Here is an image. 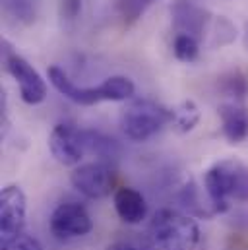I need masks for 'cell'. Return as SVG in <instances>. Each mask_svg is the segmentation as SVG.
<instances>
[{
  "label": "cell",
  "mask_w": 248,
  "mask_h": 250,
  "mask_svg": "<svg viewBox=\"0 0 248 250\" xmlns=\"http://www.w3.org/2000/svg\"><path fill=\"white\" fill-rule=\"evenodd\" d=\"M204 188L215 213H223L233 202H248V165L229 157L213 163L204 175Z\"/></svg>",
  "instance_id": "obj_1"
},
{
  "label": "cell",
  "mask_w": 248,
  "mask_h": 250,
  "mask_svg": "<svg viewBox=\"0 0 248 250\" xmlns=\"http://www.w3.org/2000/svg\"><path fill=\"white\" fill-rule=\"evenodd\" d=\"M49 82L61 95L78 105H95L101 101H126L136 91L134 82L126 76H111L95 87H80L68 78V74L61 66L49 68Z\"/></svg>",
  "instance_id": "obj_2"
},
{
  "label": "cell",
  "mask_w": 248,
  "mask_h": 250,
  "mask_svg": "<svg viewBox=\"0 0 248 250\" xmlns=\"http://www.w3.org/2000/svg\"><path fill=\"white\" fill-rule=\"evenodd\" d=\"M149 241L153 250H196L200 227L190 215L165 208L151 219Z\"/></svg>",
  "instance_id": "obj_3"
},
{
  "label": "cell",
  "mask_w": 248,
  "mask_h": 250,
  "mask_svg": "<svg viewBox=\"0 0 248 250\" xmlns=\"http://www.w3.org/2000/svg\"><path fill=\"white\" fill-rule=\"evenodd\" d=\"M171 123V111L153 99H136L124 109L121 126L128 140L145 142Z\"/></svg>",
  "instance_id": "obj_4"
},
{
  "label": "cell",
  "mask_w": 248,
  "mask_h": 250,
  "mask_svg": "<svg viewBox=\"0 0 248 250\" xmlns=\"http://www.w3.org/2000/svg\"><path fill=\"white\" fill-rule=\"evenodd\" d=\"M4 53V68L14 78V82L20 87V97L27 105H39L47 99V83L41 78V74L27 62L23 57L14 53L8 45V41L2 43Z\"/></svg>",
  "instance_id": "obj_5"
},
{
  "label": "cell",
  "mask_w": 248,
  "mask_h": 250,
  "mask_svg": "<svg viewBox=\"0 0 248 250\" xmlns=\"http://www.w3.org/2000/svg\"><path fill=\"white\" fill-rule=\"evenodd\" d=\"M27 213L25 192L18 185H8L0 194V241L2 245L23 235Z\"/></svg>",
  "instance_id": "obj_6"
},
{
  "label": "cell",
  "mask_w": 248,
  "mask_h": 250,
  "mask_svg": "<svg viewBox=\"0 0 248 250\" xmlns=\"http://www.w3.org/2000/svg\"><path fill=\"white\" fill-rule=\"evenodd\" d=\"M49 229L55 239L59 241H72L85 237L93 229L91 215L87 209L78 202H64L55 208L49 219Z\"/></svg>",
  "instance_id": "obj_7"
},
{
  "label": "cell",
  "mask_w": 248,
  "mask_h": 250,
  "mask_svg": "<svg viewBox=\"0 0 248 250\" xmlns=\"http://www.w3.org/2000/svg\"><path fill=\"white\" fill-rule=\"evenodd\" d=\"M70 183L85 198L99 200L111 194V190L115 187V175L109 163L93 161V163H83L76 167L70 175Z\"/></svg>",
  "instance_id": "obj_8"
},
{
  "label": "cell",
  "mask_w": 248,
  "mask_h": 250,
  "mask_svg": "<svg viewBox=\"0 0 248 250\" xmlns=\"http://www.w3.org/2000/svg\"><path fill=\"white\" fill-rule=\"evenodd\" d=\"M49 149L53 157L66 167L78 165L87 153L83 144V128L62 123L53 128L49 136Z\"/></svg>",
  "instance_id": "obj_9"
},
{
  "label": "cell",
  "mask_w": 248,
  "mask_h": 250,
  "mask_svg": "<svg viewBox=\"0 0 248 250\" xmlns=\"http://www.w3.org/2000/svg\"><path fill=\"white\" fill-rule=\"evenodd\" d=\"M171 18H173V25L179 33L192 35L196 39L204 37L211 14L207 10H204L202 6H196L188 0H177L171 6Z\"/></svg>",
  "instance_id": "obj_10"
},
{
  "label": "cell",
  "mask_w": 248,
  "mask_h": 250,
  "mask_svg": "<svg viewBox=\"0 0 248 250\" xmlns=\"http://www.w3.org/2000/svg\"><path fill=\"white\" fill-rule=\"evenodd\" d=\"M221 132L229 144H241L248 136V107L239 101H227L219 107Z\"/></svg>",
  "instance_id": "obj_11"
},
{
  "label": "cell",
  "mask_w": 248,
  "mask_h": 250,
  "mask_svg": "<svg viewBox=\"0 0 248 250\" xmlns=\"http://www.w3.org/2000/svg\"><path fill=\"white\" fill-rule=\"evenodd\" d=\"M115 211L126 225H138L147 215V204L140 190L130 187H123L113 194Z\"/></svg>",
  "instance_id": "obj_12"
},
{
  "label": "cell",
  "mask_w": 248,
  "mask_h": 250,
  "mask_svg": "<svg viewBox=\"0 0 248 250\" xmlns=\"http://www.w3.org/2000/svg\"><path fill=\"white\" fill-rule=\"evenodd\" d=\"M83 144H85L87 155H95L105 163L119 155V144L113 138H109L97 130H85L83 128Z\"/></svg>",
  "instance_id": "obj_13"
},
{
  "label": "cell",
  "mask_w": 248,
  "mask_h": 250,
  "mask_svg": "<svg viewBox=\"0 0 248 250\" xmlns=\"http://www.w3.org/2000/svg\"><path fill=\"white\" fill-rule=\"evenodd\" d=\"M171 123L173 126L181 132V134H188L192 132L198 123H200V109L194 101H183L179 103L173 111H171Z\"/></svg>",
  "instance_id": "obj_14"
},
{
  "label": "cell",
  "mask_w": 248,
  "mask_h": 250,
  "mask_svg": "<svg viewBox=\"0 0 248 250\" xmlns=\"http://www.w3.org/2000/svg\"><path fill=\"white\" fill-rule=\"evenodd\" d=\"M2 6L8 16H12L16 21L23 25H29L35 21V16H37L35 0H2Z\"/></svg>",
  "instance_id": "obj_15"
},
{
  "label": "cell",
  "mask_w": 248,
  "mask_h": 250,
  "mask_svg": "<svg viewBox=\"0 0 248 250\" xmlns=\"http://www.w3.org/2000/svg\"><path fill=\"white\" fill-rule=\"evenodd\" d=\"M173 53H175L177 61H181V62H194L200 55V43L192 35L177 33V37L173 41Z\"/></svg>",
  "instance_id": "obj_16"
},
{
  "label": "cell",
  "mask_w": 248,
  "mask_h": 250,
  "mask_svg": "<svg viewBox=\"0 0 248 250\" xmlns=\"http://www.w3.org/2000/svg\"><path fill=\"white\" fill-rule=\"evenodd\" d=\"M221 89L227 97H231V101L245 103V97L248 95V82L239 72H233L221 80Z\"/></svg>",
  "instance_id": "obj_17"
},
{
  "label": "cell",
  "mask_w": 248,
  "mask_h": 250,
  "mask_svg": "<svg viewBox=\"0 0 248 250\" xmlns=\"http://www.w3.org/2000/svg\"><path fill=\"white\" fill-rule=\"evenodd\" d=\"M151 2L153 0H119L117 10H119L121 18H123L126 23H132L138 18H142V14L149 8Z\"/></svg>",
  "instance_id": "obj_18"
},
{
  "label": "cell",
  "mask_w": 248,
  "mask_h": 250,
  "mask_svg": "<svg viewBox=\"0 0 248 250\" xmlns=\"http://www.w3.org/2000/svg\"><path fill=\"white\" fill-rule=\"evenodd\" d=\"M2 250H43V247H41V243H39L35 237L23 233V235H20L18 239H14V241L2 245Z\"/></svg>",
  "instance_id": "obj_19"
},
{
  "label": "cell",
  "mask_w": 248,
  "mask_h": 250,
  "mask_svg": "<svg viewBox=\"0 0 248 250\" xmlns=\"http://www.w3.org/2000/svg\"><path fill=\"white\" fill-rule=\"evenodd\" d=\"M82 12V0H62L61 16L64 21H74Z\"/></svg>",
  "instance_id": "obj_20"
},
{
  "label": "cell",
  "mask_w": 248,
  "mask_h": 250,
  "mask_svg": "<svg viewBox=\"0 0 248 250\" xmlns=\"http://www.w3.org/2000/svg\"><path fill=\"white\" fill-rule=\"evenodd\" d=\"M109 250H142L138 247H132V245H126V243H117L113 247H109Z\"/></svg>",
  "instance_id": "obj_21"
}]
</instances>
